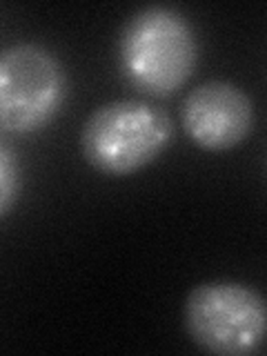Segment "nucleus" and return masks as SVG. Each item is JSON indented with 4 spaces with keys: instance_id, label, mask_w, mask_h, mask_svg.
<instances>
[{
    "instance_id": "nucleus-5",
    "label": "nucleus",
    "mask_w": 267,
    "mask_h": 356,
    "mask_svg": "<svg viewBox=\"0 0 267 356\" xmlns=\"http://www.w3.org/2000/svg\"><path fill=\"white\" fill-rule=\"evenodd\" d=\"M181 125L200 149L227 152L252 134L254 105L241 87L209 81L192 89L183 100Z\"/></svg>"
},
{
    "instance_id": "nucleus-3",
    "label": "nucleus",
    "mask_w": 267,
    "mask_h": 356,
    "mask_svg": "<svg viewBox=\"0 0 267 356\" xmlns=\"http://www.w3.org/2000/svg\"><path fill=\"white\" fill-rule=\"evenodd\" d=\"M185 327L205 352L243 356L265 339L267 305L259 292L243 283H203L185 300Z\"/></svg>"
},
{
    "instance_id": "nucleus-1",
    "label": "nucleus",
    "mask_w": 267,
    "mask_h": 356,
    "mask_svg": "<svg viewBox=\"0 0 267 356\" xmlns=\"http://www.w3.org/2000/svg\"><path fill=\"white\" fill-rule=\"evenodd\" d=\"M118 58L134 89L154 98L172 96L196 67L194 29L172 7H145L122 29Z\"/></svg>"
},
{
    "instance_id": "nucleus-2",
    "label": "nucleus",
    "mask_w": 267,
    "mask_h": 356,
    "mask_svg": "<svg viewBox=\"0 0 267 356\" xmlns=\"http://www.w3.org/2000/svg\"><path fill=\"white\" fill-rule=\"evenodd\" d=\"M174 122L167 111L143 100H116L85 120L81 147L85 161L107 176H129L167 149Z\"/></svg>"
},
{
    "instance_id": "nucleus-4",
    "label": "nucleus",
    "mask_w": 267,
    "mask_h": 356,
    "mask_svg": "<svg viewBox=\"0 0 267 356\" xmlns=\"http://www.w3.org/2000/svg\"><path fill=\"white\" fill-rule=\"evenodd\" d=\"M67 81L58 58L40 44H14L0 58V120L9 134H33L56 118Z\"/></svg>"
},
{
    "instance_id": "nucleus-6",
    "label": "nucleus",
    "mask_w": 267,
    "mask_h": 356,
    "mask_svg": "<svg viewBox=\"0 0 267 356\" xmlns=\"http://www.w3.org/2000/svg\"><path fill=\"white\" fill-rule=\"evenodd\" d=\"M20 189V172L14 152L9 149V145L3 143L0 147V214L7 216L11 205L18 196Z\"/></svg>"
}]
</instances>
